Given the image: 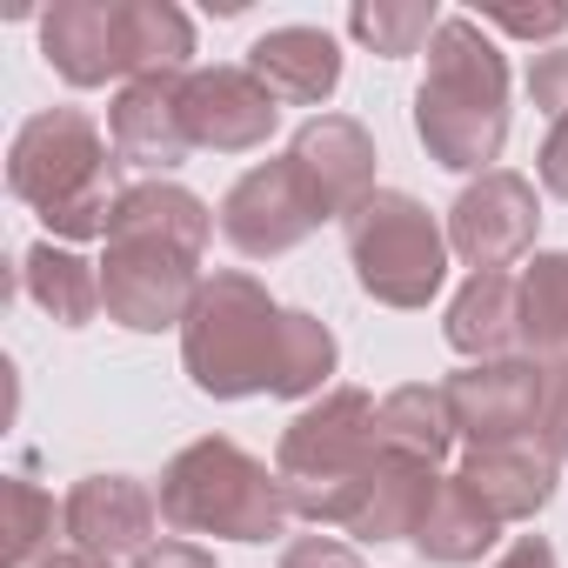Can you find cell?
<instances>
[{
    "label": "cell",
    "instance_id": "cell-1",
    "mask_svg": "<svg viewBox=\"0 0 568 568\" xmlns=\"http://www.w3.org/2000/svg\"><path fill=\"white\" fill-rule=\"evenodd\" d=\"M415 134L448 174H495L508 148V61L475 14H442L415 88Z\"/></svg>",
    "mask_w": 568,
    "mask_h": 568
},
{
    "label": "cell",
    "instance_id": "cell-2",
    "mask_svg": "<svg viewBox=\"0 0 568 568\" xmlns=\"http://www.w3.org/2000/svg\"><path fill=\"white\" fill-rule=\"evenodd\" d=\"M8 187L28 201L48 227V241H108L114 201H121V154L94 128L88 108H41L14 128L8 148Z\"/></svg>",
    "mask_w": 568,
    "mask_h": 568
},
{
    "label": "cell",
    "instance_id": "cell-3",
    "mask_svg": "<svg viewBox=\"0 0 568 568\" xmlns=\"http://www.w3.org/2000/svg\"><path fill=\"white\" fill-rule=\"evenodd\" d=\"M41 54L68 88L194 74V21L174 0H61L41 14Z\"/></svg>",
    "mask_w": 568,
    "mask_h": 568
},
{
    "label": "cell",
    "instance_id": "cell-4",
    "mask_svg": "<svg viewBox=\"0 0 568 568\" xmlns=\"http://www.w3.org/2000/svg\"><path fill=\"white\" fill-rule=\"evenodd\" d=\"M154 501L174 535H214V541H274L295 521L281 468H267L227 435H201L181 455H168Z\"/></svg>",
    "mask_w": 568,
    "mask_h": 568
},
{
    "label": "cell",
    "instance_id": "cell-5",
    "mask_svg": "<svg viewBox=\"0 0 568 568\" xmlns=\"http://www.w3.org/2000/svg\"><path fill=\"white\" fill-rule=\"evenodd\" d=\"M281 308L254 274L241 267H214L201 281V302L181 328V368L207 402H247V395H274V362H281Z\"/></svg>",
    "mask_w": 568,
    "mask_h": 568
},
{
    "label": "cell",
    "instance_id": "cell-6",
    "mask_svg": "<svg viewBox=\"0 0 568 568\" xmlns=\"http://www.w3.org/2000/svg\"><path fill=\"white\" fill-rule=\"evenodd\" d=\"M382 455V402L368 388H328L281 428L274 468L288 488V508L315 528H342V508L355 481Z\"/></svg>",
    "mask_w": 568,
    "mask_h": 568
},
{
    "label": "cell",
    "instance_id": "cell-7",
    "mask_svg": "<svg viewBox=\"0 0 568 568\" xmlns=\"http://www.w3.org/2000/svg\"><path fill=\"white\" fill-rule=\"evenodd\" d=\"M342 241L362 295L382 308H428L448 281V227L408 187H375L342 221Z\"/></svg>",
    "mask_w": 568,
    "mask_h": 568
},
{
    "label": "cell",
    "instance_id": "cell-8",
    "mask_svg": "<svg viewBox=\"0 0 568 568\" xmlns=\"http://www.w3.org/2000/svg\"><path fill=\"white\" fill-rule=\"evenodd\" d=\"M201 254L168 241V234H134L114 227L108 254H101V308L114 328L128 335H161V328H187L194 302H201Z\"/></svg>",
    "mask_w": 568,
    "mask_h": 568
},
{
    "label": "cell",
    "instance_id": "cell-9",
    "mask_svg": "<svg viewBox=\"0 0 568 568\" xmlns=\"http://www.w3.org/2000/svg\"><path fill=\"white\" fill-rule=\"evenodd\" d=\"M214 221H221V241H227L241 261H281V254H295L308 234H322L335 214H328L322 187L302 174L295 154H274V161L247 168V174L221 194Z\"/></svg>",
    "mask_w": 568,
    "mask_h": 568
},
{
    "label": "cell",
    "instance_id": "cell-10",
    "mask_svg": "<svg viewBox=\"0 0 568 568\" xmlns=\"http://www.w3.org/2000/svg\"><path fill=\"white\" fill-rule=\"evenodd\" d=\"M535 227H541L535 181L515 174V168H495V174H475L455 194V207H448V254H462L475 274H508V261H521L535 247Z\"/></svg>",
    "mask_w": 568,
    "mask_h": 568
},
{
    "label": "cell",
    "instance_id": "cell-11",
    "mask_svg": "<svg viewBox=\"0 0 568 568\" xmlns=\"http://www.w3.org/2000/svg\"><path fill=\"white\" fill-rule=\"evenodd\" d=\"M541 362L535 355H501V362H468L442 382L448 415H455V442L468 448H495V442H535L541 422Z\"/></svg>",
    "mask_w": 568,
    "mask_h": 568
},
{
    "label": "cell",
    "instance_id": "cell-12",
    "mask_svg": "<svg viewBox=\"0 0 568 568\" xmlns=\"http://www.w3.org/2000/svg\"><path fill=\"white\" fill-rule=\"evenodd\" d=\"M61 521H68V541L81 555L121 568V561H141L154 548L161 501L141 475H81L61 501Z\"/></svg>",
    "mask_w": 568,
    "mask_h": 568
},
{
    "label": "cell",
    "instance_id": "cell-13",
    "mask_svg": "<svg viewBox=\"0 0 568 568\" xmlns=\"http://www.w3.org/2000/svg\"><path fill=\"white\" fill-rule=\"evenodd\" d=\"M181 114H187V141L207 154H254L267 148L281 101L247 74V68H194L181 81Z\"/></svg>",
    "mask_w": 568,
    "mask_h": 568
},
{
    "label": "cell",
    "instance_id": "cell-14",
    "mask_svg": "<svg viewBox=\"0 0 568 568\" xmlns=\"http://www.w3.org/2000/svg\"><path fill=\"white\" fill-rule=\"evenodd\" d=\"M181 81L187 74H148V81H128L108 108V141L121 154V168H141L148 181H168L194 141H187V114H181Z\"/></svg>",
    "mask_w": 568,
    "mask_h": 568
},
{
    "label": "cell",
    "instance_id": "cell-15",
    "mask_svg": "<svg viewBox=\"0 0 568 568\" xmlns=\"http://www.w3.org/2000/svg\"><path fill=\"white\" fill-rule=\"evenodd\" d=\"M288 154L302 161V174L322 187V201H328V214L335 221H348L368 194H375V134L355 121V114H308L302 128H295V141H288Z\"/></svg>",
    "mask_w": 568,
    "mask_h": 568
},
{
    "label": "cell",
    "instance_id": "cell-16",
    "mask_svg": "<svg viewBox=\"0 0 568 568\" xmlns=\"http://www.w3.org/2000/svg\"><path fill=\"white\" fill-rule=\"evenodd\" d=\"M435 488H442V468L375 455V468L355 481V495L342 508V535H355V541H415Z\"/></svg>",
    "mask_w": 568,
    "mask_h": 568
},
{
    "label": "cell",
    "instance_id": "cell-17",
    "mask_svg": "<svg viewBox=\"0 0 568 568\" xmlns=\"http://www.w3.org/2000/svg\"><path fill=\"white\" fill-rule=\"evenodd\" d=\"M247 74L274 94V101H295V108H322L342 88V48L328 28H267L247 48Z\"/></svg>",
    "mask_w": 568,
    "mask_h": 568
},
{
    "label": "cell",
    "instance_id": "cell-18",
    "mask_svg": "<svg viewBox=\"0 0 568 568\" xmlns=\"http://www.w3.org/2000/svg\"><path fill=\"white\" fill-rule=\"evenodd\" d=\"M501 521H535L548 501H555V475L561 462L535 442H495V448H468L462 468H455Z\"/></svg>",
    "mask_w": 568,
    "mask_h": 568
},
{
    "label": "cell",
    "instance_id": "cell-19",
    "mask_svg": "<svg viewBox=\"0 0 568 568\" xmlns=\"http://www.w3.org/2000/svg\"><path fill=\"white\" fill-rule=\"evenodd\" d=\"M442 335H448V348L462 362L521 355V281L515 274H468L455 288V302H448Z\"/></svg>",
    "mask_w": 568,
    "mask_h": 568
},
{
    "label": "cell",
    "instance_id": "cell-20",
    "mask_svg": "<svg viewBox=\"0 0 568 568\" xmlns=\"http://www.w3.org/2000/svg\"><path fill=\"white\" fill-rule=\"evenodd\" d=\"M501 528L508 521L462 475H442V488H435V501H428V515L415 528V555L435 561V568H468V561H481L501 541Z\"/></svg>",
    "mask_w": 568,
    "mask_h": 568
},
{
    "label": "cell",
    "instance_id": "cell-21",
    "mask_svg": "<svg viewBox=\"0 0 568 568\" xmlns=\"http://www.w3.org/2000/svg\"><path fill=\"white\" fill-rule=\"evenodd\" d=\"M21 288H28V302H34L48 322H61V328H88V322L108 315V308H101V261H88V254H74V247H61V241H34V247L21 254Z\"/></svg>",
    "mask_w": 568,
    "mask_h": 568
},
{
    "label": "cell",
    "instance_id": "cell-22",
    "mask_svg": "<svg viewBox=\"0 0 568 568\" xmlns=\"http://www.w3.org/2000/svg\"><path fill=\"white\" fill-rule=\"evenodd\" d=\"M448 448H455V415H448L442 382H408V388L382 395V455L442 468Z\"/></svg>",
    "mask_w": 568,
    "mask_h": 568
},
{
    "label": "cell",
    "instance_id": "cell-23",
    "mask_svg": "<svg viewBox=\"0 0 568 568\" xmlns=\"http://www.w3.org/2000/svg\"><path fill=\"white\" fill-rule=\"evenodd\" d=\"M114 227H134V234H168V241H181V247H207L214 241V207L194 194V187H181V181H128L121 187V201H114ZM108 227V234H114Z\"/></svg>",
    "mask_w": 568,
    "mask_h": 568
},
{
    "label": "cell",
    "instance_id": "cell-24",
    "mask_svg": "<svg viewBox=\"0 0 568 568\" xmlns=\"http://www.w3.org/2000/svg\"><path fill=\"white\" fill-rule=\"evenodd\" d=\"M515 281H521V355L568 362V247L535 254Z\"/></svg>",
    "mask_w": 568,
    "mask_h": 568
},
{
    "label": "cell",
    "instance_id": "cell-25",
    "mask_svg": "<svg viewBox=\"0 0 568 568\" xmlns=\"http://www.w3.org/2000/svg\"><path fill=\"white\" fill-rule=\"evenodd\" d=\"M342 362V342L322 315L288 308V328H281V362H274V402H315L328 395V375Z\"/></svg>",
    "mask_w": 568,
    "mask_h": 568
},
{
    "label": "cell",
    "instance_id": "cell-26",
    "mask_svg": "<svg viewBox=\"0 0 568 568\" xmlns=\"http://www.w3.org/2000/svg\"><path fill=\"white\" fill-rule=\"evenodd\" d=\"M435 28H442V8H435V0H355V8H348V34H355L368 54H382V61L422 54V48L435 41Z\"/></svg>",
    "mask_w": 568,
    "mask_h": 568
},
{
    "label": "cell",
    "instance_id": "cell-27",
    "mask_svg": "<svg viewBox=\"0 0 568 568\" xmlns=\"http://www.w3.org/2000/svg\"><path fill=\"white\" fill-rule=\"evenodd\" d=\"M0 508H8V521H0V561L34 568L41 555H54V528H68V521H61V508H54V495L41 481L8 475L0 481Z\"/></svg>",
    "mask_w": 568,
    "mask_h": 568
},
{
    "label": "cell",
    "instance_id": "cell-28",
    "mask_svg": "<svg viewBox=\"0 0 568 568\" xmlns=\"http://www.w3.org/2000/svg\"><path fill=\"white\" fill-rule=\"evenodd\" d=\"M541 422H535V448H548L568 468V362H541Z\"/></svg>",
    "mask_w": 568,
    "mask_h": 568
},
{
    "label": "cell",
    "instance_id": "cell-29",
    "mask_svg": "<svg viewBox=\"0 0 568 568\" xmlns=\"http://www.w3.org/2000/svg\"><path fill=\"white\" fill-rule=\"evenodd\" d=\"M481 28H501V34H515V41H561L568 34V8H481L475 14Z\"/></svg>",
    "mask_w": 568,
    "mask_h": 568
},
{
    "label": "cell",
    "instance_id": "cell-30",
    "mask_svg": "<svg viewBox=\"0 0 568 568\" xmlns=\"http://www.w3.org/2000/svg\"><path fill=\"white\" fill-rule=\"evenodd\" d=\"M528 101H535V114H541L548 128L568 121V48L535 54V68H528Z\"/></svg>",
    "mask_w": 568,
    "mask_h": 568
},
{
    "label": "cell",
    "instance_id": "cell-31",
    "mask_svg": "<svg viewBox=\"0 0 568 568\" xmlns=\"http://www.w3.org/2000/svg\"><path fill=\"white\" fill-rule=\"evenodd\" d=\"M281 568H362V555L335 535H302V541L281 548Z\"/></svg>",
    "mask_w": 568,
    "mask_h": 568
},
{
    "label": "cell",
    "instance_id": "cell-32",
    "mask_svg": "<svg viewBox=\"0 0 568 568\" xmlns=\"http://www.w3.org/2000/svg\"><path fill=\"white\" fill-rule=\"evenodd\" d=\"M535 181H541L555 201H568V121H555L548 141L535 148Z\"/></svg>",
    "mask_w": 568,
    "mask_h": 568
},
{
    "label": "cell",
    "instance_id": "cell-33",
    "mask_svg": "<svg viewBox=\"0 0 568 568\" xmlns=\"http://www.w3.org/2000/svg\"><path fill=\"white\" fill-rule=\"evenodd\" d=\"M495 568H561V555H555L548 535H515V541L495 555Z\"/></svg>",
    "mask_w": 568,
    "mask_h": 568
},
{
    "label": "cell",
    "instance_id": "cell-34",
    "mask_svg": "<svg viewBox=\"0 0 568 568\" xmlns=\"http://www.w3.org/2000/svg\"><path fill=\"white\" fill-rule=\"evenodd\" d=\"M128 568H214V555L201 548V541H154L141 561H128Z\"/></svg>",
    "mask_w": 568,
    "mask_h": 568
},
{
    "label": "cell",
    "instance_id": "cell-35",
    "mask_svg": "<svg viewBox=\"0 0 568 568\" xmlns=\"http://www.w3.org/2000/svg\"><path fill=\"white\" fill-rule=\"evenodd\" d=\"M34 568H108V561H94V555H81V548H54V555H41Z\"/></svg>",
    "mask_w": 568,
    "mask_h": 568
}]
</instances>
